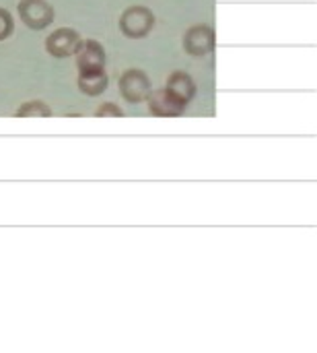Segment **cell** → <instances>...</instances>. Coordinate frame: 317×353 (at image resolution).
Returning <instances> with one entry per match:
<instances>
[{
    "mask_svg": "<svg viewBox=\"0 0 317 353\" xmlns=\"http://www.w3.org/2000/svg\"><path fill=\"white\" fill-rule=\"evenodd\" d=\"M144 101H146L149 114L151 116H157V118H177V116H184L186 110H188V105H190L188 101H184L182 97H177L167 87L151 91Z\"/></svg>",
    "mask_w": 317,
    "mask_h": 353,
    "instance_id": "obj_4",
    "label": "cell"
},
{
    "mask_svg": "<svg viewBox=\"0 0 317 353\" xmlns=\"http://www.w3.org/2000/svg\"><path fill=\"white\" fill-rule=\"evenodd\" d=\"M95 116L97 118H122L124 116V110L118 103H113V101H105V103H101L95 110Z\"/></svg>",
    "mask_w": 317,
    "mask_h": 353,
    "instance_id": "obj_12",
    "label": "cell"
},
{
    "mask_svg": "<svg viewBox=\"0 0 317 353\" xmlns=\"http://www.w3.org/2000/svg\"><path fill=\"white\" fill-rule=\"evenodd\" d=\"M107 85H109V77L103 70H95V72H80L78 79H76V87L83 95L87 97H99L107 91Z\"/></svg>",
    "mask_w": 317,
    "mask_h": 353,
    "instance_id": "obj_8",
    "label": "cell"
},
{
    "mask_svg": "<svg viewBox=\"0 0 317 353\" xmlns=\"http://www.w3.org/2000/svg\"><path fill=\"white\" fill-rule=\"evenodd\" d=\"M118 91H120V97L126 103L138 105V103H144V99L153 91V85H151V79H149V74L144 70L128 68L118 79Z\"/></svg>",
    "mask_w": 317,
    "mask_h": 353,
    "instance_id": "obj_2",
    "label": "cell"
},
{
    "mask_svg": "<svg viewBox=\"0 0 317 353\" xmlns=\"http://www.w3.org/2000/svg\"><path fill=\"white\" fill-rule=\"evenodd\" d=\"M169 91H173L177 97H182L184 101H192L196 97V81L186 72V70H173L167 77V85Z\"/></svg>",
    "mask_w": 317,
    "mask_h": 353,
    "instance_id": "obj_9",
    "label": "cell"
},
{
    "mask_svg": "<svg viewBox=\"0 0 317 353\" xmlns=\"http://www.w3.org/2000/svg\"><path fill=\"white\" fill-rule=\"evenodd\" d=\"M14 116H17V118H52L54 112H52V108H50L45 101H41V99H31V101L21 103V105L17 108Z\"/></svg>",
    "mask_w": 317,
    "mask_h": 353,
    "instance_id": "obj_10",
    "label": "cell"
},
{
    "mask_svg": "<svg viewBox=\"0 0 317 353\" xmlns=\"http://www.w3.org/2000/svg\"><path fill=\"white\" fill-rule=\"evenodd\" d=\"M215 43H217L215 29L206 23H196V25L188 27L182 37V48L192 58L208 56L215 50Z\"/></svg>",
    "mask_w": 317,
    "mask_h": 353,
    "instance_id": "obj_5",
    "label": "cell"
},
{
    "mask_svg": "<svg viewBox=\"0 0 317 353\" xmlns=\"http://www.w3.org/2000/svg\"><path fill=\"white\" fill-rule=\"evenodd\" d=\"M157 25V17L155 12L144 6V4H130L120 12L118 19V27L120 33L128 39H144L146 35L153 33Z\"/></svg>",
    "mask_w": 317,
    "mask_h": 353,
    "instance_id": "obj_1",
    "label": "cell"
},
{
    "mask_svg": "<svg viewBox=\"0 0 317 353\" xmlns=\"http://www.w3.org/2000/svg\"><path fill=\"white\" fill-rule=\"evenodd\" d=\"M17 14L21 23L33 31L47 29L56 19V10L47 0H19Z\"/></svg>",
    "mask_w": 317,
    "mask_h": 353,
    "instance_id": "obj_3",
    "label": "cell"
},
{
    "mask_svg": "<svg viewBox=\"0 0 317 353\" xmlns=\"http://www.w3.org/2000/svg\"><path fill=\"white\" fill-rule=\"evenodd\" d=\"M14 31V17L10 14V10L0 6V41L8 39Z\"/></svg>",
    "mask_w": 317,
    "mask_h": 353,
    "instance_id": "obj_11",
    "label": "cell"
},
{
    "mask_svg": "<svg viewBox=\"0 0 317 353\" xmlns=\"http://www.w3.org/2000/svg\"><path fill=\"white\" fill-rule=\"evenodd\" d=\"M78 41H80V33L76 29L58 27L45 37L43 46H45V52L52 58H70Z\"/></svg>",
    "mask_w": 317,
    "mask_h": 353,
    "instance_id": "obj_7",
    "label": "cell"
},
{
    "mask_svg": "<svg viewBox=\"0 0 317 353\" xmlns=\"http://www.w3.org/2000/svg\"><path fill=\"white\" fill-rule=\"evenodd\" d=\"M72 56H74V64H76L78 74L80 72L103 70L105 68V60H107L103 43H99L97 39H83V37L76 43Z\"/></svg>",
    "mask_w": 317,
    "mask_h": 353,
    "instance_id": "obj_6",
    "label": "cell"
}]
</instances>
